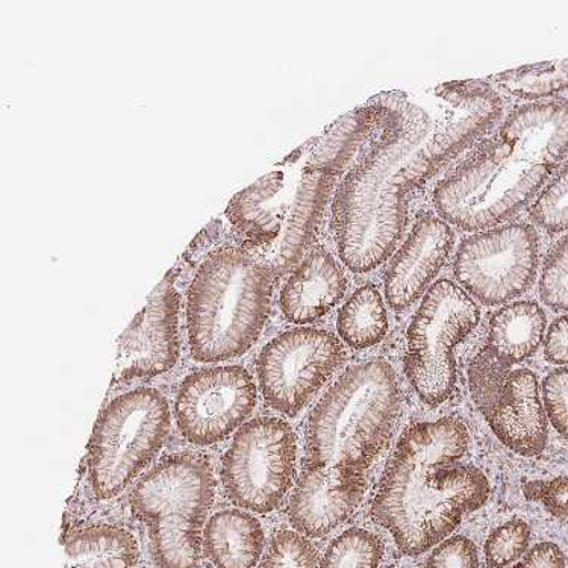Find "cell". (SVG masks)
<instances>
[{
    "instance_id": "28",
    "label": "cell",
    "mask_w": 568,
    "mask_h": 568,
    "mask_svg": "<svg viewBox=\"0 0 568 568\" xmlns=\"http://www.w3.org/2000/svg\"><path fill=\"white\" fill-rule=\"evenodd\" d=\"M260 568H317V551L304 535L282 530L273 537Z\"/></svg>"
},
{
    "instance_id": "3",
    "label": "cell",
    "mask_w": 568,
    "mask_h": 568,
    "mask_svg": "<svg viewBox=\"0 0 568 568\" xmlns=\"http://www.w3.org/2000/svg\"><path fill=\"white\" fill-rule=\"evenodd\" d=\"M568 152V105L518 108L435 190V206L464 231L499 225L524 209Z\"/></svg>"
},
{
    "instance_id": "29",
    "label": "cell",
    "mask_w": 568,
    "mask_h": 568,
    "mask_svg": "<svg viewBox=\"0 0 568 568\" xmlns=\"http://www.w3.org/2000/svg\"><path fill=\"white\" fill-rule=\"evenodd\" d=\"M530 215L538 226L547 231L568 230V163L535 202Z\"/></svg>"
},
{
    "instance_id": "27",
    "label": "cell",
    "mask_w": 568,
    "mask_h": 568,
    "mask_svg": "<svg viewBox=\"0 0 568 568\" xmlns=\"http://www.w3.org/2000/svg\"><path fill=\"white\" fill-rule=\"evenodd\" d=\"M530 528L524 520L507 521L496 528L485 542V562L490 568H504L517 561L528 549Z\"/></svg>"
},
{
    "instance_id": "2",
    "label": "cell",
    "mask_w": 568,
    "mask_h": 568,
    "mask_svg": "<svg viewBox=\"0 0 568 568\" xmlns=\"http://www.w3.org/2000/svg\"><path fill=\"white\" fill-rule=\"evenodd\" d=\"M468 439L462 420L445 417L412 426L394 450L372 516L405 555L425 554L488 500L487 476L456 464L467 454Z\"/></svg>"
},
{
    "instance_id": "8",
    "label": "cell",
    "mask_w": 568,
    "mask_h": 568,
    "mask_svg": "<svg viewBox=\"0 0 568 568\" xmlns=\"http://www.w3.org/2000/svg\"><path fill=\"white\" fill-rule=\"evenodd\" d=\"M479 308L463 288L438 281L408 329L405 373L426 405L445 404L456 385L455 347L478 326Z\"/></svg>"
},
{
    "instance_id": "22",
    "label": "cell",
    "mask_w": 568,
    "mask_h": 568,
    "mask_svg": "<svg viewBox=\"0 0 568 568\" xmlns=\"http://www.w3.org/2000/svg\"><path fill=\"white\" fill-rule=\"evenodd\" d=\"M545 331L546 315L540 305L535 302H516L493 315L485 349L511 367L537 352Z\"/></svg>"
},
{
    "instance_id": "34",
    "label": "cell",
    "mask_w": 568,
    "mask_h": 568,
    "mask_svg": "<svg viewBox=\"0 0 568 568\" xmlns=\"http://www.w3.org/2000/svg\"><path fill=\"white\" fill-rule=\"evenodd\" d=\"M511 568H566L562 550L554 542H540Z\"/></svg>"
},
{
    "instance_id": "26",
    "label": "cell",
    "mask_w": 568,
    "mask_h": 568,
    "mask_svg": "<svg viewBox=\"0 0 568 568\" xmlns=\"http://www.w3.org/2000/svg\"><path fill=\"white\" fill-rule=\"evenodd\" d=\"M384 557V546L366 529L346 530L327 547L321 568H377Z\"/></svg>"
},
{
    "instance_id": "7",
    "label": "cell",
    "mask_w": 568,
    "mask_h": 568,
    "mask_svg": "<svg viewBox=\"0 0 568 568\" xmlns=\"http://www.w3.org/2000/svg\"><path fill=\"white\" fill-rule=\"evenodd\" d=\"M170 433L163 394L136 388L115 397L99 416L90 442L91 487L101 500L114 499L155 458Z\"/></svg>"
},
{
    "instance_id": "10",
    "label": "cell",
    "mask_w": 568,
    "mask_h": 568,
    "mask_svg": "<svg viewBox=\"0 0 568 568\" xmlns=\"http://www.w3.org/2000/svg\"><path fill=\"white\" fill-rule=\"evenodd\" d=\"M509 368L487 349L480 351L468 371L473 402L508 449L540 455L547 443V422L537 376L528 368Z\"/></svg>"
},
{
    "instance_id": "9",
    "label": "cell",
    "mask_w": 568,
    "mask_h": 568,
    "mask_svg": "<svg viewBox=\"0 0 568 568\" xmlns=\"http://www.w3.org/2000/svg\"><path fill=\"white\" fill-rule=\"evenodd\" d=\"M296 450V435L281 418L260 417L244 425L223 459L230 499L248 511H275L292 487Z\"/></svg>"
},
{
    "instance_id": "6",
    "label": "cell",
    "mask_w": 568,
    "mask_h": 568,
    "mask_svg": "<svg viewBox=\"0 0 568 568\" xmlns=\"http://www.w3.org/2000/svg\"><path fill=\"white\" fill-rule=\"evenodd\" d=\"M214 488L213 468L197 455L169 456L135 485L131 507L146 525L158 566L199 568Z\"/></svg>"
},
{
    "instance_id": "32",
    "label": "cell",
    "mask_w": 568,
    "mask_h": 568,
    "mask_svg": "<svg viewBox=\"0 0 568 568\" xmlns=\"http://www.w3.org/2000/svg\"><path fill=\"white\" fill-rule=\"evenodd\" d=\"M426 568H479V555L470 538L456 535L430 555Z\"/></svg>"
},
{
    "instance_id": "12",
    "label": "cell",
    "mask_w": 568,
    "mask_h": 568,
    "mask_svg": "<svg viewBox=\"0 0 568 568\" xmlns=\"http://www.w3.org/2000/svg\"><path fill=\"white\" fill-rule=\"evenodd\" d=\"M537 268V232L521 223L470 236L455 260V276L485 305L507 304L524 294Z\"/></svg>"
},
{
    "instance_id": "25",
    "label": "cell",
    "mask_w": 568,
    "mask_h": 568,
    "mask_svg": "<svg viewBox=\"0 0 568 568\" xmlns=\"http://www.w3.org/2000/svg\"><path fill=\"white\" fill-rule=\"evenodd\" d=\"M493 81L508 94L521 99H540L568 90V60L540 62L507 70Z\"/></svg>"
},
{
    "instance_id": "16",
    "label": "cell",
    "mask_w": 568,
    "mask_h": 568,
    "mask_svg": "<svg viewBox=\"0 0 568 568\" xmlns=\"http://www.w3.org/2000/svg\"><path fill=\"white\" fill-rule=\"evenodd\" d=\"M366 487V471L306 464L290 500L293 528L305 537H326L354 514Z\"/></svg>"
},
{
    "instance_id": "13",
    "label": "cell",
    "mask_w": 568,
    "mask_h": 568,
    "mask_svg": "<svg viewBox=\"0 0 568 568\" xmlns=\"http://www.w3.org/2000/svg\"><path fill=\"white\" fill-rule=\"evenodd\" d=\"M255 405L256 385L246 368H203L180 387L178 425L193 445H215L242 426Z\"/></svg>"
},
{
    "instance_id": "15",
    "label": "cell",
    "mask_w": 568,
    "mask_h": 568,
    "mask_svg": "<svg viewBox=\"0 0 568 568\" xmlns=\"http://www.w3.org/2000/svg\"><path fill=\"white\" fill-rule=\"evenodd\" d=\"M301 176L302 169L294 173L275 170L235 194L227 206L226 217L244 251L254 252L264 267L288 230Z\"/></svg>"
},
{
    "instance_id": "31",
    "label": "cell",
    "mask_w": 568,
    "mask_h": 568,
    "mask_svg": "<svg viewBox=\"0 0 568 568\" xmlns=\"http://www.w3.org/2000/svg\"><path fill=\"white\" fill-rule=\"evenodd\" d=\"M547 416L568 442V368H558L542 384Z\"/></svg>"
},
{
    "instance_id": "20",
    "label": "cell",
    "mask_w": 568,
    "mask_h": 568,
    "mask_svg": "<svg viewBox=\"0 0 568 568\" xmlns=\"http://www.w3.org/2000/svg\"><path fill=\"white\" fill-rule=\"evenodd\" d=\"M337 178L321 172H306L302 168L298 181L296 206L292 222L275 255L268 261L267 271L272 277L284 276L292 271L297 261L313 243L315 232L322 222L323 211Z\"/></svg>"
},
{
    "instance_id": "33",
    "label": "cell",
    "mask_w": 568,
    "mask_h": 568,
    "mask_svg": "<svg viewBox=\"0 0 568 568\" xmlns=\"http://www.w3.org/2000/svg\"><path fill=\"white\" fill-rule=\"evenodd\" d=\"M545 355L551 364H568V315L551 325L547 333Z\"/></svg>"
},
{
    "instance_id": "11",
    "label": "cell",
    "mask_w": 568,
    "mask_h": 568,
    "mask_svg": "<svg viewBox=\"0 0 568 568\" xmlns=\"http://www.w3.org/2000/svg\"><path fill=\"white\" fill-rule=\"evenodd\" d=\"M343 344L327 331L293 329L272 339L261 352L258 377L265 402L294 417L342 366Z\"/></svg>"
},
{
    "instance_id": "30",
    "label": "cell",
    "mask_w": 568,
    "mask_h": 568,
    "mask_svg": "<svg viewBox=\"0 0 568 568\" xmlns=\"http://www.w3.org/2000/svg\"><path fill=\"white\" fill-rule=\"evenodd\" d=\"M540 294L550 308L568 311V235L547 256Z\"/></svg>"
},
{
    "instance_id": "23",
    "label": "cell",
    "mask_w": 568,
    "mask_h": 568,
    "mask_svg": "<svg viewBox=\"0 0 568 568\" xmlns=\"http://www.w3.org/2000/svg\"><path fill=\"white\" fill-rule=\"evenodd\" d=\"M64 554L65 568H135L140 547L126 529L101 525L70 532Z\"/></svg>"
},
{
    "instance_id": "5",
    "label": "cell",
    "mask_w": 568,
    "mask_h": 568,
    "mask_svg": "<svg viewBox=\"0 0 568 568\" xmlns=\"http://www.w3.org/2000/svg\"><path fill=\"white\" fill-rule=\"evenodd\" d=\"M396 373L385 361L349 368L315 406L306 433V464L366 471L387 446L399 416Z\"/></svg>"
},
{
    "instance_id": "35",
    "label": "cell",
    "mask_w": 568,
    "mask_h": 568,
    "mask_svg": "<svg viewBox=\"0 0 568 568\" xmlns=\"http://www.w3.org/2000/svg\"><path fill=\"white\" fill-rule=\"evenodd\" d=\"M540 501L545 505L547 511L555 517L568 516V476L545 483Z\"/></svg>"
},
{
    "instance_id": "36",
    "label": "cell",
    "mask_w": 568,
    "mask_h": 568,
    "mask_svg": "<svg viewBox=\"0 0 568 568\" xmlns=\"http://www.w3.org/2000/svg\"><path fill=\"white\" fill-rule=\"evenodd\" d=\"M542 487H545V483H540V480H537V483L526 484L524 487L526 499L540 500Z\"/></svg>"
},
{
    "instance_id": "4",
    "label": "cell",
    "mask_w": 568,
    "mask_h": 568,
    "mask_svg": "<svg viewBox=\"0 0 568 568\" xmlns=\"http://www.w3.org/2000/svg\"><path fill=\"white\" fill-rule=\"evenodd\" d=\"M272 275L254 255L220 248L203 261L189 292L190 349L202 363L246 354L271 314Z\"/></svg>"
},
{
    "instance_id": "24",
    "label": "cell",
    "mask_w": 568,
    "mask_h": 568,
    "mask_svg": "<svg viewBox=\"0 0 568 568\" xmlns=\"http://www.w3.org/2000/svg\"><path fill=\"white\" fill-rule=\"evenodd\" d=\"M388 331L383 296L373 285L356 290L338 315V333L354 349H368L383 342Z\"/></svg>"
},
{
    "instance_id": "19",
    "label": "cell",
    "mask_w": 568,
    "mask_h": 568,
    "mask_svg": "<svg viewBox=\"0 0 568 568\" xmlns=\"http://www.w3.org/2000/svg\"><path fill=\"white\" fill-rule=\"evenodd\" d=\"M394 118L396 113L393 108L377 94L366 105L356 108L331 124L329 130L315 141L305 158L304 169L306 172L338 178L358 155L372 132L385 130Z\"/></svg>"
},
{
    "instance_id": "1",
    "label": "cell",
    "mask_w": 568,
    "mask_h": 568,
    "mask_svg": "<svg viewBox=\"0 0 568 568\" xmlns=\"http://www.w3.org/2000/svg\"><path fill=\"white\" fill-rule=\"evenodd\" d=\"M396 122L344 178L334 202L343 263L367 273L387 261L408 217V193L500 119L501 102L484 81L445 82L383 93Z\"/></svg>"
},
{
    "instance_id": "14",
    "label": "cell",
    "mask_w": 568,
    "mask_h": 568,
    "mask_svg": "<svg viewBox=\"0 0 568 568\" xmlns=\"http://www.w3.org/2000/svg\"><path fill=\"white\" fill-rule=\"evenodd\" d=\"M175 280L173 272L165 275L153 290L146 306L119 338L115 383L151 379L176 366L180 358L178 315L181 297Z\"/></svg>"
},
{
    "instance_id": "17",
    "label": "cell",
    "mask_w": 568,
    "mask_h": 568,
    "mask_svg": "<svg viewBox=\"0 0 568 568\" xmlns=\"http://www.w3.org/2000/svg\"><path fill=\"white\" fill-rule=\"evenodd\" d=\"M455 234L442 219L425 217L417 223L385 276V294L394 311L409 308L442 271Z\"/></svg>"
},
{
    "instance_id": "21",
    "label": "cell",
    "mask_w": 568,
    "mask_h": 568,
    "mask_svg": "<svg viewBox=\"0 0 568 568\" xmlns=\"http://www.w3.org/2000/svg\"><path fill=\"white\" fill-rule=\"evenodd\" d=\"M264 530L251 514L225 509L211 518L203 546L217 568H255L264 550Z\"/></svg>"
},
{
    "instance_id": "18",
    "label": "cell",
    "mask_w": 568,
    "mask_h": 568,
    "mask_svg": "<svg viewBox=\"0 0 568 568\" xmlns=\"http://www.w3.org/2000/svg\"><path fill=\"white\" fill-rule=\"evenodd\" d=\"M346 290L347 280L337 261L325 248H317L282 290L281 310L287 321L306 325L338 305Z\"/></svg>"
}]
</instances>
